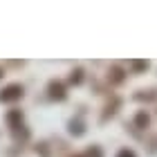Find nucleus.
Returning <instances> with one entry per match:
<instances>
[{
    "instance_id": "nucleus-1",
    "label": "nucleus",
    "mask_w": 157,
    "mask_h": 157,
    "mask_svg": "<svg viewBox=\"0 0 157 157\" xmlns=\"http://www.w3.org/2000/svg\"><path fill=\"white\" fill-rule=\"evenodd\" d=\"M25 90L20 83H11L7 85V88L0 90V103H11V101H18V99H23Z\"/></svg>"
},
{
    "instance_id": "nucleus-2",
    "label": "nucleus",
    "mask_w": 157,
    "mask_h": 157,
    "mask_svg": "<svg viewBox=\"0 0 157 157\" xmlns=\"http://www.w3.org/2000/svg\"><path fill=\"white\" fill-rule=\"evenodd\" d=\"M47 92H49V99H56V101H63L67 94H65V85L61 81H49L47 85Z\"/></svg>"
},
{
    "instance_id": "nucleus-3",
    "label": "nucleus",
    "mask_w": 157,
    "mask_h": 157,
    "mask_svg": "<svg viewBox=\"0 0 157 157\" xmlns=\"http://www.w3.org/2000/svg\"><path fill=\"white\" fill-rule=\"evenodd\" d=\"M67 130H70V135H74V137H81V135H85V126H83L81 119H72L67 124Z\"/></svg>"
},
{
    "instance_id": "nucleus-4",
    "label": "nucleus",
    "mask_w": 157,
    "mask_h": 157,
    "mask_svg": "<svg viewBox=\"0 0 157 157\" xmlns=\"http://www.w3.org/2000/svg\"><path fill=\"white\" fill-rule=\"evenodd\" d=\"M148 124H151L148 112L146 110H139L137 115H135V126H137V128H148Z\"/></svg>"
},
{
    "instance_id": "nucleus-5",
    "label": "nucleus",
    "mask_w": 157,
    "mask_h": 157,
    "mask_svg": "<svg viewBox=\"0 0 157 157\" xmlns=\"http://www.w3.org/2000/svg\"><path fill=\"white\" fill-rule=\"evenodd\" d=\"M130 67H132L135 74H141V72H146V70L151 67V63H148V61H137V59H132V61H130Z\"/></svg>"
},
{
    "instance_id": "nucleus-6",
    "label": "nucleus",
    "mask_w": 157,
    "mask_h": 157,
    "mask_svg": "<svg viewBox=\"0 0 157 157\" xmlns=\"http://www.w3.org/2000/svg\"><path fill=\"white\" fill-rule=\"evenodd\" d=\"M108 78H110V83H121L126 78V74H124V70H121V67H112L108 72Z\"/></svg>"
},
{
    "instance_id": "nucleus-7",
    "label": "nucleus",
    "mask_w": 157,
    "mask_h": 157,
    "mask_svg": "<svg viewBox=\"0 0 157 157\" xmlns=\"http://www.w3.org/2000/svg\"><path fill=\"white\" fill-rule=\"evenodd\" d=\"M18 121H23V112H20V110H11L9 115H7V124H9V126L18 128V126H16Z\"/></svg>"
},
{
    "instance_id": "nucleus-8",
    "label": "nucleus",
    "mask_w": 157,
    "mask_h": 157,
    "mask_svg": "<svg viewBox=\"0 0 157 157\" xmlns=\"http://www.w3.org/2000/svg\"><path fill=\"white\" fill-rule=\"evenodd\" d=\"M70 83H72V85H81L83 83V70L81 67H76V70L70 72Z\"/></svg>"
},
{
    "instance_id": "nucleus-9",
    "label": "nucleus",
    "mask_w": 157,
    "mask_h": 157,
    "mask_svg": "<svg viewBox=\"0 0 157 157\" xmlns=\"http://www.w3.org/2000/svg\"><path fill=\"white\" fill-rule=\"evenodd\" d=\"M119 103H121L119 99H112V105H110V103L105 105V112H103V117H101V119L105 121L108 117H112V115H115V112H117V108H119Z\"/></svg>"
},
{
    "instance_id": "nucleus-10",
    "label": "nucleus",
    "mask_w": 157,
    "mask_h": 157,
    "mask_svg": "<svg viewBox=\"0 0 157 157\" xmlns=\"http://www.w3.org/2000/svg\"><path fill=\"white\" fill-rule=\"evenodd\" d=\"M85 157H103V151H101V146H97V144H92L88 151H85Z\"/></svg>"
},
{
    "instance_id": "nucleus-11",
    "label": "nucleus",
    "mask_w": 157,
    "mask_h": 157,
    "mask_svg": "<svg viewBox=\"0 0 157 157\" xmlns=\"http://www.w3.org/2000/svg\"><path fill=\"white\" fill-rule=\"evenodd\" d=\"M117 157H137V153H135L132 148H121V151L117 153Z\"/></svg>"
},
{
    "instance_id": "nucleus-12",
    "label": "nucleus",
    "mask_w": 157,
    "mask_h": 157,
    "mask_svg": "<svg viewBox=\"0 0 157 157\" xmlns=\"http://www.w3.org/2000/svg\"><path fill=\"white\" fill-rule=\"evenodd\" d=\"M155 97H157V92H155V90H148V94H135V99H139V101H141V99L151 101V99H155Z\"/></svg>"
},
{
    "instance_id": "nucleus-13",
    "label": "nucleus",
    "mask_w": 157,
    "mask_h": 157,
    "mask_svg": "<svg viewBox=\"0 0 157 157\" xmlns=\"http://www.w3.org/2000/svg\"><path fill=\"white\" fill-rule=\"evenodd\" d=\"M36 153H40L43 157H49V153H47V144H38V146H36Z\"/></svg>"
},
{
    "instance_id": "nucleus-14",
    "label": "nucleus",
    "mask_w": 157,
    "mask_h": 157,
    "mask_svg": "<svg viewBox=\"0 0 157 157\" xmlns=\"http://www.w3.org/2000/svg\"><path fill=\"white\" fill-rule=\"evenodd\" d=\"M2 76H5V74H2V70H0V78H2Z\"/></svg>"
},
{
    "instance_id": "nucleus-15",
    "label": "nucleus",
    "mask_w": 157,
    "mask_h": 157,
    "mask_svg": "<svg viewBox=\"0 0 157 157\" xmlns=\"http://www.w3.org/2000/svg\"><path fill=\"white\" fill-rule=\"evenodd\" d=\"M74 157H81V155H74Z\"/></svg>"
}]
</instances>
